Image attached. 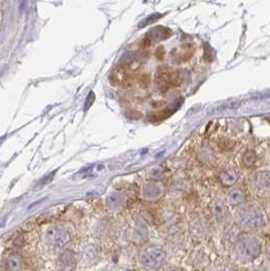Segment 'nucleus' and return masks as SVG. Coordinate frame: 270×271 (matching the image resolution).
Masks as SVG:
<instances>
[{
	"instance_id": "16",
	"label": "nucleus",
	"mask_w": 270,
	"mask_h": 271,
	"mask_svg": "<svg viewBox=\"0 0 270 271\" xmlns=\"http://www.w3.org/2000/svg\"><path fill=\"white\" fill-rule=\"evenodd\" d=\"M99 271H118V270H116L114 268H111V267H106V268H103V269H101Z\"/></svg>"
},
{
	"instance_id": "6",
	"label": "nucleus",
	"mask_w": 270,
	"mask_h": 271,
	"mask_svg": "<svg viewBox=\"0 0 270 271\" xmlns=\"http://www.w3.org/2000/svg\"><path fill=\"white\" fill-rule=\"evenodd\" d=\"M77 259L70 250L62 251L56 260V266L60 271H73L76 267Z\"/></svg>"
},
{
	"instance_id": "17",
	"label": "nucleus",
	"mask_w": 270,
	"mask_h": 271,
	"mask_svg": "<svg viewBox=\"0 0 270 271\" xmlns=\"http://www.w3.org/2000/svg\"><path fill=\"white\" fill-rule=\"evenodd\" d=\"M252 271H268L266 268H262V267H259V268H256V269H254V270H252Z\"/></svg>"
},
{
	"instance_id": "15",
	"label": "nucleus",
	"mask_w": 270,
	"mask_h": 271,
	"mask_svg": "<svg viewBox=\"0 0 270 271\" xmlns=\"http://www.w3.org/2000/svg\"><path fill=\"white\" fill-rule=\"evenodd\" d=\"M95 99H96V96H95L94 92H91L88 94V96H87V98L85 100V103H84V111H86L87 109L91 108V106L95 102Z\"/></svg>"
},
{
	"instance_id": "14",
	"label": "nucleus",
	"mask_w": 270,
	"mask_h": 271,
	"mask_svg": "<svg viewBox=\"0 0 270 271\" xmlns=\"http://www.w3.org/2000/svg\"><path fill=\"white\" fill-rule=\"evenodd\" d=\"M55 174H56V171H53L52 173H50V174L46 175V176H45V177H43V178L40 180V182L38 183L37 187H39V186H40V187H42V186H45V185L49 184V183L51 182V181L53 180V178H54Z\"/></svg>"
},
{
	"instance_id": "11",
	"label": "nucleus",
	"mask_w": 270,
	"mask_h": 271,
	"mask_svg": "<svg viewBox=\"0 0 270 271\" xmlns=\"http://www.w3.org/2000/svg\"><path fill=\"white\" fill-rule=\"evenodd\" d=\"M6 267L9 271H21L25 267V261L18 253L12 252L6 257Z\"/></svg>"
},
{
	"instance_id": "3",
	"label": "nucleus",
	"mask_w": 270,
	"mask_h": 271,
	"mask_svg": "<svg viewBox=\"0 0 270 271\" xmlns=\"http://www.w3.org/2000/svg\"><path fill=\"white\" fill-rule=\"evenodd\" d=\"M167 261V252L159 246L144 247L137 254L139 266L146 271H159L166 266Z\"/></svg>"
},
{
	"instance_id": "19",
	"label": "nucleus",
	"mask_w": 270,
	"mask_h": 271,
	"mask_svg": "<svg viewBox=\"0 0 270 271\" xmlns=\"http://www.w3.org/2000/svg\"><path fill=\"white\" fill-rule=\"evenodd\" d=\"M216 271H235L233 269H229V268H221V269H218Z\"/></svg>"
},
{
	"instance_id": "7",
	"label": "nucleus",
	"mask_w": 270,
	"mask_h": 271,
	"mask_svg": "<svg viewBox=\"0 0 270 271\" xmlns=\"http://www.w3.org/2000/svg\"><path fill=\"white\" fill-rule=\"evenodd\" d=\"M246 202V193L241 187H233L227 193V203L232 206H240Z\"/></svg>"
},
{
	"instance_id": "13",
	"label": "nucleus",
	"mask_w": 270,
	"mask_h": 271,
	"mask_svg": "<svg viewBox=\"0 0 270 271\" xmlns=\"http://www.w3.org/2000/svg\"><path fill=\"white\" fill-rule=\"evenodd\" d=\"M162 196V188L155 184H150L144 187L143 197L148 200H155Z\"/></svg>"
},
{
	"instance_id": "10",
	"label": "nucleus",
	"mask_w": 270,
	"mask_h": 271,
	"mask_svg": "<svg viewBox=\"0 0 270 271\" xmlns=\"http://www.w3.org/2000/svg\"><path fill=\"white\" fill-rule=\"evenodd\" d=\"M210 211L216 219H223L228 214V205L223 200L216 198L210 203Z\"/></svg>"
},
{
	"instance_id": "8",
	"label": "nucleus",
	"mask_w": 270,
	"mask_h": 271,
	"mask_svg": "<svg viewBox=\"0 0 270 271\" xmlns=\"http://www.w3.org/2000/svg\"><path fill=\"white\" fill-rule=\"evenodd\" d=\"M191 231L198 238H204L209 232L208 221L204 217H196L191 222Z\"/></svg>"
},
{
	"instance_id": "18",
	"label": "nucleus",
	"mask_w": 270,
	"mask_h": 271,
	"mask_svg": "<svg viewBox=\"0 0 270 271\" xmlns=\"http://www.w3.org/2000/svg\"><path fill=\"white\" fill-rule=\"evenodd\" d=\"M266 256H267V259H268V261L270 262V247L268 248V250H267V253H266Z\"/></svg>"
},
{
	"instance_id": "5",
	"label": "nucleus",
	"mask_w": 270,
	"mask_h": 271,
	"mask_svg": "<svg viewBox=\"0 0 270 271\" xmlns=\"http://www.w3.org/2000/svg\"><path fill=\"white\" fill-rule=\"evenodd\" d=\"M249 189L257 197L270 196V171L259 170L249 178Z\"/></svg>"
},
{
	"instance_id": "12",
	"label": "nucleus",
	"mask_w": 270,
	"mask_h": 271,
	"mask_svg": "<svg viewBox=\"0 0 270 271\" xmlns=\"http://www.w3.org/2000/svg\"><path fill=\"white\" fill-rule=\"evenodd\" d=\"M238 180V174L235 170L228 169L221 172L220 174V182L226 187H232L236 184Z\"/></svg>"
},
{
	"instance_id": "2",
	"label": "nucleus",
	"mask_w": 270,
	"mask_h": 271,
	"mask_svg": "<svg viewBox=\"0 0 270 271\" xmlns=\"http://www.w3.org/2000/svg\"><path fill=\"white\" fill-rule=\"evenodd\" d=\"M263 243L255 235H242L233 244V255L243 264L251 263L258 259L262 254Z\"/></svg>"
},
{
	"instance_id": "9",
	"label": "nucleus",
	"mask_w": 270,
	"mask_h": 271,
	"mask_svg": "<svg viewBox=\"0 0 270 271\" xmlns=\"http://www.w3.org/2000/svg\"><path fill=\"white\" fill-rule=\"evenodd\" d=\"M241 228L236 223H230L226 225L222 232V238L227 243L234 244L243 234L241 233Z\"/></svg>"
},
{
	"instance_id": "20",
	"label": "nucleus",
	"mask_w": 270,
	"mask_h": 271,
	"mask_svg": "<svg viewBox=\"0 0 270 271\" xmlns=\"http://www.w3.org/2000/svg\"><path fill=\"white\" fill-rule=\"evenodd\" d=\"M269 215H270V204H269Z\"/></svg>"
},
{
	"instance_id": "4",
	"label": "nucleus",
	"mask_w": 270,
	"mask_h": 271,
	"mask_svg": "<svg viewBox=\"0 0 270 271\" xmlns=\"http://www.w3.org/2000/svg\"><path fill=\"white\" fill-rule=\"evenodd\" d=\"M73 239L71 228L64 223H56L50 225L44 234L45 244L52 250H63Z\"/></svg>"
},
{
	"instance_id": "1",
	"label": "nucleus",
	"mask_w": 270,
	"mask_h": 271,
	"mask_svg": "<svg viewBox=\"0 0 270 271\" xmlns=\"http://www.w3.org/2000/svg\"><path fill=\"white\" fill-rule=\"evenodd\" d=\"M235 217L241 230L249 233L257 232L266 224L265 212L257 203H244L238 206Z\"/></svg>"
}]
</instances>
